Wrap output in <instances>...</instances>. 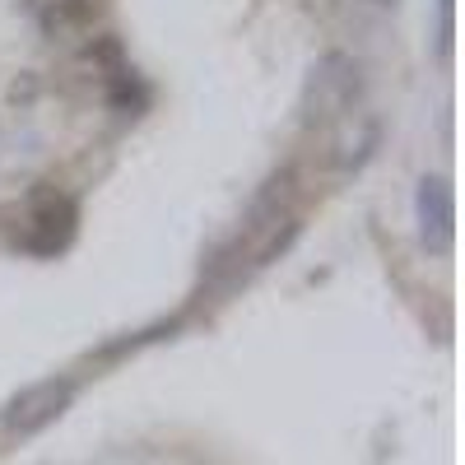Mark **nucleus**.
I'll use <instances>...</instances> for the list:
<instances>
[{
  "label": "nucleus",
  "instance_id": "f257e3e1",
  "mask_svg": "<svg viewBox=\"0 0 465 465\" xmlns=\"http://www.w3.org/2000/svg\"><path fill=\"white\" fill-rule=\"evenodd\" d=\"M74 401V381L65 377H52V381H37L28 386V391H19L5 410V433L15 438H33V433H43L47 423H56L65 414V405Z\"/></svg>",
  "mask_w": 465,
  "mask_h": 465
}]
</instances>
